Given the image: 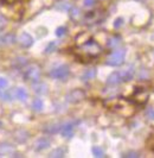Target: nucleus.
<instances>
[{"label":"nucleus","mask_w":154,"mask_h":158,"mask_svg":"<svg viewBox=\"0 0 154 158\" xmlns=\"http://www.w3.org/2000/svg\"><path fill=\"white\" fill-rule=\"evenodd\" d=\"M126 49H120L116 50L114 52H111L110 55L108 56L107 58V64L110 67H119L124 62L126 58Z\"/></svg>","instance_id":"1"},{"label":"nucleus","mask_w":154,"mask_h":158,"mask_svg":"<svg viewBox=\"0 0 154 158\" xmlns=\"http://www.w3.org/2000/svg\"><path fill=\"white\" fill-rule=\"evenodd\" d=\"M7 86H8L7 79H5V77H1V76H0V88H7Z\"/></svg>","instance_id":"31"},{"label":"nucleus","mask_w":154,"mask_h":158,"mask_svg":"<svg viewBox=\"0 0 154 158\" xmlns=\"http://www.w3.org/2000/svg\"><path fill=\"white\" fill-rule=\"evenodd\" d=\"M5 1H6L7 4H13V2H14V1H17V0H5Z\"/></svg>","instance_id":"34"},{"label":"nucleus","mask_w":154,"mask_h":158,"mask_svg":"<svg viewBox=\"0 0 154 158\" xmlns=\"http://www.w3.org/2000/svg\"><path fill=\"white\" fill-rule=\"evenodd\" d=\"M13 153V148L8 144H1L0 145V157L5 155H12Z\"/></svg>","instance_id":"16"},{"label":"nucleus","mask_w":154,"mask_h":158,"mask_svg":"<svg viewBox=\"0 0 154 158\" xmlns=\"http://www.w3.org/2000/svg\"><path fill=\"white\" fill-rule=\"evenodd\" d=\"M78 124H79L78 120L68 121V123H65V124L61 125L59 132L62 133L63 137H65V138H71V137L74 135V132H75V127H76V125H78Z\"/></svg>","instance_id":"4"},{"label":"nucleus","mask_w":154,"mask_h":158,"mask_svg":"<svg viewBox=\"0 0 154 158\" xmlns=\"http://www.w3.org/2000/svg\"><path fill=\"white\" fill-rule=\"evenodd\" d=\"M56 49H57V43L56 42H50L47 44V47L45 48V54H51V52H54Z\"/></svg>","instance_id":"24"},{"label":"nucleus","mask_w":154,"mask_h":158,"mask_svg":"<svg viewBox=\"0 0 154 158\" xmlns=\"http://www.w3.org/2000/svg\"><path fill=\"white\" fill-rule=\"evenodd\" d=\"M146 118L149 120H154V108H147L146 111Z\"/></svg>","instance_id":"28"},{"label":"nucleus","mask_w":154,"mask_h":158,"mask_svg":"<svg viewBox=\"0 0 154 158\" xmlns=\"http://www.w3.org/2000/svg\"><path fill=\"white\" fill-rule=\"evenodd\" d=\"M24 76L29 81H33V82H37L40 77V69H39L38 65L33 64V65H30L25 73H24Z\"/></svg>","instance_id":"5"},{"label":"nucleus","mask_w":154,"mask_h":158,"mask_svg":"<svg viewBox=\"0 0 154 158\" xmlns=\"http://www.w3.org/2000/svg\"><path fill=\"white\" fill-rule=\"evenodd\" d=\"M83 5H84V7L90 8L95 5V0H83Z\"/></svg>","instance_id":"30"},{"label":"nucleus","mask_w":154,"mask_h":158,"mask_svg":"<svg viewBox=\"0 0 154 158\" xmlns=\"http://www.w3.org/2000/svg\"><path fill=\"white\" fill-rule=\"evenodd\" d=\"M96 69L95 68H91V69H88V70L85 71L84 74L82 75V80L83 81H89V80H92L95 76H96Z\"/></svg>","instance_id":"18"},{"label":"nucleus","mask_w":154,"mask_h":158,"mask_svg":"<svg viewBox=\"0 0 154 158\" xmlns=\"http://www.w3.org/2000/svg\"><path fill=\"white\" fill-rule=\"evenodd\" d=\"M147 98H148V94H147L146 92H144V90H139L135 93V99H136V101L139 102L144 103L147 101Z\"/></svg>","instance_id":"21"},{"label":"nucleus","mask_w":154,"mask_h":158,"mask_svg":"<svg viewBox=\"0 0 154 158\" xmlns=\"http://www.w3.org/2000/svg\"><path fill=\"white\" fill-rule=\"evenodd\" d=\"M61 125H62V124H50V125L45 126L44 131H45V132H47V133L55 135V133H57V132L61 130Z\"/></svg>","instance_id":"17"},{"label":"nucleus","mask_w":154,"mask_h":158,"mask_svg":"<svg viewBox=\"0 0 154 158\" xmlns=\"http://www.w3.org/2000/svg\"><path fill=\"white\" fill-rule=\"evenodd\" d=\"M12 98H13V94L10 90L5 89V88H0V100L10 102L12 100Z\"/></svg>","instance_id":"15"},{"label":"nucleus","mask_w":154,"mask_h":158,"mask_svg":"<svg viewBox=\"0 0 154 158\" xmlns=\"http://www.w3.org/2000/svg\"><path fill=\"white\" fill-rule=\"evenodd\" d=\"M82 52L88 57H96L97 55H100L101 48L100 45L95 42V40H87L81 48Z\"/></svg>","instance_id":"2"},{"label":"nucleus","mask_w":154,"mask_h":158,"mask_svg":"<svg viewBox=\"0 0 154 158\" xmlns=\"http://www.w3.org/2000/svg\"><path fill=\"white\" fill-rule=\"evenodd\" d=\"M121 44V38L117 37V36H114V37H110L109 40H108V47L109 48H116Z\"/></svg>","instance_id":"22"},{"label":"nucleus","mask_w":154,"mask_h":158,"mask_svg":"<svg viewBox=\"0 0 154 158\" xmlns=\"http://www.w3.org/2000/svg\"><path fill=\"white\" fill-rule=\"evenodd\" d=\"M44 107V102L42 99H34L32 101V110L36 112H40Z\"/></svg>","instance_id":"19"},{"label":"nucleus","mask_w":154,"mask_h":158,"mask_svg":"<svg viewBox=\"0 0 154 158\" xmlns=\"http://www.w3.org/2000/svg\"><path fill=\"white\" fill-rule=\"evenodd\" d=\"M70 74V69L67 64H62V65H58L54 69H51L50 71V76L52 79L56 80H64L69 76Z\"/></svg>","instance_id":"3"},{"label":"nucleus","mask_w":154,"mask_h":158,"mask_svg":"<svg viewBox=\"0 0 154 158\" xmlns=\"http://www.w3.org/2000/svg\"><path fill=\"white\" fill-rule=\"evenodd\" d=\"M65 152H67L65 149H63V148H57V149H55V150L50 153V157H54V158L64 157V156H65Z\"/></svg>","instance_id":"20"},{"label":"nucleus","mask_w":154,"mask_h":158,"mask_svg":"<svg viewBox=\"0 0 154 158\" xmlns=\"http://www.w3.org/2000/svg\"><path fill=\"white\" fill-rule=\"evenodd\" d=\"M122 82L123 81H122V77H121L120 71H114V73H111L107 79V83L110 85V86H116V85H120V83H122Z\"/></svg>","instance_id":"7"},{"label":"nucleus","mask_w":154,"mask_h":158,"mask_svg":"<svg viewBox=\"0 0 154 158\" xmlns=\"http://www.w3.org/2000/svg\"><path fill=\"white\" fill-rule=\"evenodd\" d=\"M32 87H33V90H34V93H37V94H46L47 93V86H46L45 83H43V82H34L33 85H32Z\"/></svg>","instance_id":"12"},{"label":"nucleus","mask_w":154,"mask_h":158,"mask_svg":"<svg viewBox=\"0 0 154 158\" xmlns=\"http://www.w3.org/2000/svg\"><path fill=\"white\" fill-rule=\"evenodd\" d=\"M12 94H13V98L18 99V100H19V101H22V102L26 101V100H27V96H29L27 92H26V89L23 88V87L15 88L14 90L12 92Z\"/></svg>","instance_id":"8"},{"label":"nucleus","mask_w":154,"mask_h":158,"mask_svg":"<svg viewBox=\"0 0 154 158\" xmlns=\"http://www.w3.org/2000/svg\"><path fill=\"white\" fill-rule=\"evenodd\" d=\"M5 25H6V22H5V19L2 18V17L0 16V31L5 27Z\"/></svg>","instance_id":"33"},{"label":"nucleus","mask_w":154,"mask_h":158,"mask_svg":"<svg viewBox=\"0 0 154 158\" xmlns=\"http://www.w3.org/2000/svg\"><path fill=\"white\" fill-rule=\"evenodd\" d=\"M65 33H67V27H64V26H59L56 30V36L57 37H63V36H65Z\"/></svg>","instance_id":"27"},{"label":"nucleus","mask_w":154,"mask_h":158,"mask_svg":"<svg viewBox=\"0 0 154 158\" xmlns=\"http://www.w3.org/2000/svg\"><path fill=\"white\" fill-rule=\"evenodd\" d=\"M50 144H51V140L46 137H43V138H40L36 142V148L34 149H36V151H43L47 149L50 146Z\"/></svg>","instance_id":"11"},{"label":"nucleus","mask_w":154,"mask_h":158,"mask_svg":"<svg viewBox=\"0 0 154 158\" xmlns=\"http://www.w3.org/2000/svg\"><path fill=\"white\" fill-rule=\"evenodd\" d=\"M91 152L95 157H97V158L104 157V150H103L101 146H92Z\"/></svg>","instance_id":"23"},{"label":"nucleus","mask_w":154,"mask_h":158,"mask_svg":"<svg viewBox=\"0 0 154 158\" xmlns=\"http://www.w3.org/2000/svg\"><path fill=\"white\" fill-rule=\"evenodd\" d=\"M15 42V36L13 33H5L0 36V45L1 47H6L11 45Z\"/></svg>","instance_id":"9"},{"label":"nucleus","mask_w":154,"mask_h":158,"mask_svg":"<svg viewBox=\"0 0 154 158\" xmlns=\"http://www.w3.org/2000/svg\"><path fill=\"white\" fill-rule=\"evenodd\" d=\"M123 25V18H117L115 20V23H114V27L115 29H119V27H121Z\"/></svg>","instance_id":"32"},{"label":"nucleus","mask_w":154,"mask_h":158,"mask_svg":"<svg viewBox=\"0 0 154 158\" xmlns=\"http://www.w3.org/2000/svg\"><path fill=\"white\" fill-rule=\"evenodd\" d=\"M19 42H20V44L24 48H30L33 44V38H32V36L29 35L27 32H23L20 35V37H19Z\"/></svg>","instance_id":"10"},{"label":"nucleus","mask_w":154,"mask_h":158,"mask_svg":"<svg viewBox=\"0 0 154 158\" xmlns=\"http://www.w3.org/2000/svg\"><path fill=\"white\" fill-rule=\"evenodd\" d=\"M27 63V60L25 58V57H18L17 60L14 61V65H17V67H24L25 64Z\"/></svg>","instance_id":"26"},{"label":"nucleus","mask_w":154,"mask_h":158,"mask_svg":"<svg viewBox=\"0 0 154 158\" xmlns=\"http://www.w3.org/2000/svg\"><path fill=\"white\" fill-rule=\"evenodd\" d=\"M120 74H121V77H122L123 82H128V81H131V80L134 77L135 70H134V68H128V69L121 70Z\"/></svg>","instance_id":"13"},{"label":"nucleus","mask_w":154,"mask_h":158,"mask_svg":"<svg viewBox=\"0 0 154 158\" xmlns=\"http://www.w3.org/2000/svg\"><path fill=\"white\" fill-rule=\"evenodd\" d=\"M122 157H133V158H136V157H140V155H139L138 152H135V151H129V152H127V153H123Z\"/></svg>","instance_id":"29"},{"label":"nucleus","mask_w":154,"mask_h":158,"mask_svg":"<svg viewBox=\"0 0 154 158\" xmlns=\"http://www.w3.org/2000/svg\"><path fill=\"white\" fill-rule=\"evenodd\" d=\"M85 98V93L81 89H74L72 92H70L69 94L67 95V101H69L71 103H77L79 101H82Z\"/></svg>","instance_id":"6"},{"label":"nucleus","mask_w":154,"mask_h":158,"mask_svg":"<svg viewBox=\"0 0 154 158\" xmlns=\"http://www.w3.org/2000/svg\"><path fill=\"white\" fill-rule=\"evenodd\" d=\"M71 7H72V5H71L70 0H61L55 5V8L58 11H69Z\"/></svg>","instance_id":"14"},{"label":"nucleus","mask_w":154,"mask_h":158,"mask_svg":"<svg viewBox=\"0 0 154 158\" xmlns=\"http://www.w3.org/2000/svg\"><path fill=\"white\" fill-rule=\"evenodd\" d=\"M70 11V16H71V18H78V17L81 16V11H79V8L77 7H71L69 10Z\"/></svg>","instance_id":"25"}]
</instances>
